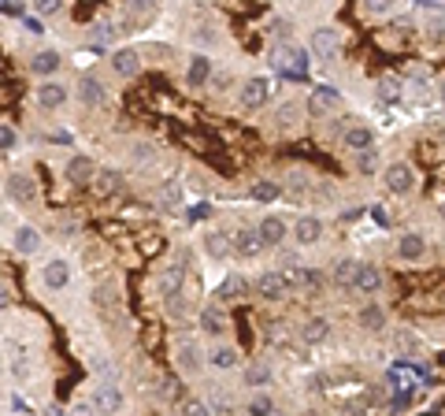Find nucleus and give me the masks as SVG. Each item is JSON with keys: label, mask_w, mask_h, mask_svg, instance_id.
Returning a JSON list of instances; mask_svg holds the SVG:
<instances>
[{"label": "nucleus", "mask_w": 445, "mask_h": 416, "mask_svg": "<svg viewBox=\"0 0 445 416\" xmlns=\"http://www.w3.org/2000/svg\"><path fill=\"white\" fill-rule=\"evenodd\" d=\"M338 45H342V38H338V30H334V26L312 30V52H316L319 60H330L334 52H338Z\"/></svg>", "instance_id": "obj_1"}, {"label": "nucleus", "mask_w": 445, "mask_h": 416, "mask_svg": "<svg viewBox=\"0 0 445 416\" xmlns=\"http://www.w3.org/2000/svg\"><path fill=\"white\" fill-rule=\"evenodd\" d=\"M182 283H186V257H178L175 264L164 268V275H160V290H164V297H175L182 290Z\"/></svg>", "instance_id": "obj_2"}, {"label": "nucleus", "mask_w": 445, "mask_h": 416, "mask_svg": "<svg viewBox=\"0 0 445 416\" xmlns=\"http://www.w3.org/2000/svg\"><path fill=\"white\" fill-rule=\"evenodd\" d=\"M386 186L394 190V194H408V190L416 186V175H412L408 164H389L386 167Z\"/></svg>", "instance_id": "obj_3"}, {"label": "nucleus", "mask_w": 445, "mask_h": 416, "mask_svg": "<svg viewBox=\"0 0 445 416\" xmlns=\"http://www.w3.org/2000/svg\"><path fill=\"white\" fill-rule=\"evenodd\" d=\"M342 108V93L330 90V86H319L312 93V115H327V112H338Z\"/></svg>", "instance_id": "obj_4"}, {"label": "nucleus", "mask_w": 445, "mask_h": 416, "mask_svg": "<svg viewBox=\"0 0 445 416\" xmlns=\"http://www.w3.org/2000/svg\"><path fill=\"white\" fill-rule=\"evenodd\" d=\"M8 194H12V201H19V205H30V201L37 197V186L30 175H12L8 178Z\"/></svg>", "instance_id": "obj_5"}, {"label": "nucleus", "mask_w": 445, "mask_h": 416, "mask_svg": "<svg viewBox=\"0 0 445 416\" xmlns=\"http://www.w3.org/2000/svg\"><path fill=\"white\" fill-rule=\"evenodd\" d=\"M353 286H356V290H364V294H375L378 286H383V272L371 268V264H356Z\"/></svg>", "instance_id": "obj_6"}, {"label": "nucleus", "mask_w": 445, "mask_h": 416, "mask_svg": "<svg viewBox=\"0 0 445 416\" xmlns=\"http://www.w3.org/2000/svg\"><path fill=\"white\" fill-rule=\"evenodd\" d=\"M41 279H45L49 290H63L71 279V268H67V260H49L45 264V272H41Z\"/></svg>", "instance_id": "obj_7"}, {"label": "nucleus", "mask_w": 445, "mask_h": 416, "mask_svg": "<svg viewBox=\"0 0 445 416\" xmlns=\"http://www.w3.org/2000/svg\"><path fill=\"white\" fill-rule=\"evenodd\" d=\"M78 101L90 104V108H96V104H104V82L93 78V74H85V78L78 82Z\"/></svg>", "instance_id": "obj_8"}, {"label": "nucleus", "mask_w": 445, "mask_h": 416, "mask_svg": "<svg viewBox=\"0 0 445 416\" xmlns=\"http://www.w3.org/2000/svg\"><path fill=\"white\" fill-rule=\"evenodd\" d=\"M260 242L264 245H282V238H286V223H282L278 216H264V223L256 227Z\"/></svg>", "instance_id": "obj_9"}, {"label": "nucleus", "mask_w": 445, "mask_h": 416, "mask_svg": "<svg viewBox=\"0 0 445 416\" xmlns=\"http://www.w3.org/2000/svg\"><path fill=\"white\" fill-rule=\"evenodd\" d=\"M260 249H264V242H260V234L256 231H237L234 234V253H237V257H256V253Z\"/></svg>", "instance_id": "obj_10"}, {"label": "nucleus", "mask_w": 445, "mask_h": 416, "mask_svg": "<svg viewBox=\"0 0 445 416\" xmlns=\"http://www.w3.org/2000/svg\"><path fill=\"white\" fill-rule=\"evenodd\" d=\"M256 290H260V297H267V301H278V297L286 294V283H282L278 272H267L256 279Z\"/></svg>", "instance_id": "obj_11"}, {"label": "nucleus", "mask_w": 445, "mask_h": 416, "mask_svg": "<svg viewBox=\"0 0 445 416\" xmlns=\"http://www.w3.org/2000/svg\"><path fill=\"white\" fill-rule=\"evenodd\" d=\"M67 178H71V183H90V178H96V164L90 156H71Z\"/></svg>", "instance_id": "obj_12"}, {"label": "nucleus", "mask_w": 445, "mask_h": 416, "mask_svg": "<svg viewBox=\"0 0 445 416\" xmlns=\"http://www.w3.org/2000/svg\"><path fill=\"white\" fill-rule=\"evenodd\" d=\"M293 234H297V242H301V245H312V242H319L323 223H319L316 216H301V219H297V227H293Z\"/></svg>", "instance_id": "obj_13"}, {"label": "nucleus", "mask_w": 445, "mask_h": 416, "mask_svg": "<svg viewBox=\"0 0 445 416\" xmlns=\"http://www.w3.org/2000/svg\"><path fill=\"white\" fill-rule=\"evenodd\" d=\"M37 101L45 104V108H63V104H67V86H60V82H45V86L37 90Z\"/></svg>", "instance_id": "obj_14"}, {"label": "nucleus", "mask_w": 445, "mask_h": 416, "mask_svg": "<svg viewBox=\"0 0 445 416\" xmlns=\"http://www.w3.org/2000/svg\"><path fill=\"white\" fill-rule=\"evenodd\" d=\"M264 101H267V78L245 82V90H242V104H245V108H260Z\"/></svg>", "instance_id": "obj_15"}, {"label": "nucleus", "mask_w": 445, "mask_h": 416, "mask_svg": "<svg viewBox=\"0 0 445 416\" xmlns=\"http://www.w3.org/2000/svg\"><path fill=\"white\" fill-rule=\"evenodd\" d=\"M12 245H15V253H23V257H30V253H37L41 234H37L34 227H19V231H15V238H12Z\"/></svg>", "instance_id": "obj_16"}, {"label": "nucleus", "mask_w": 445, "mask_h": 416, "mask_svg": "<svg viewBox=\"0 0 445 416\" xmlns=\"http://www.w3.org/2000/svg\"><path fill=\"white\" fill-rule=\"evenodd\" d=\"M115 71L119 74H123V78H134V74L141 71V56H137V52L134 49H123V52H115Z\"/></svg>", "instance_id": "obj_17"}, {"label": "nucleus", "mask_w": 445, "mask_h": 416, "mask_svg": "<svg viewBox=\"0 0 445 416\" xmlns=\"http://www.w3.org/2000/svg\"><path fill=\"white\" fill-rule=\"evenodd\" d=\"M278 67L301 74V71L308 67V52H305V49H282V52H278Z\"/></svg>", "instance_id": "obj_18"}, {"label": "nucleus", "mask_w": 445, "mask_h": 416, "mask_svg": "<svg viewBox=\"0 0 445 416\" xmlns=\"http://www.w3.org/2000/svg\"><path fill=\"white\" fill-rule=\"evenodd\" d=\"M301 112H305V108H301L297 101H286V104H282V108L275 112V123H278V131H293V126L301 123Z\"/></svg>", "instance_id": "obj_19"}, {"label": "nucleus", "mask_w": 445, "mask_h": 416, "mask_svg": "<svg viewBox=\"0 0 445 416\" xmlns=\"http://www.w3.org/2000/svg\"><path fill=\"white\" fill-rule=\"evenodd\" d=\"M93 405H96V409H101V413L108 416V413H115L119 405H123V394H119L115 387H96V398H93Z\"/></svg>", "instance_id": "obj_20"}, {"label": "nucleus", "mask_w": 445, "mask_h": 416, "mask_svg": "<svg viewBox=\"0 0 445 416\" xmlns=\"http://www.w3.org/2000/svg\"><path fill=\"white\" fill-rule=\"evenodd\" d=\"M178 365H182V372H197V368L204 365L197 342H182V346H178Z\"/></svg>", "instance_id": "obj_21"}, {"label": "nucleus", "mask_w": 445, "mask_h": 416, "mask_svg": "<svg viewBox=\"0 0 445 416\" xmlns=\"http://www.w3.org/2000/svg\"><path fill=\"white\" fill-rule=\"evenodd\" d=\"M245 290H249V283L242 279V275H226L223 286H219V297L223 301H237V297H245Z\"/></svg>", "instance_id": "obj_22"}, {"label": "nucleus", "mask_w": 445, "mask_h": 416, "mask_svg": "<svg viewBox=\"0 0 445 416\" xmlns=\"http://www.w3.org/2000/svg\"><path fill=\"white\" fill-rule=\"evenodd\" d=\"M201 327L208 331V335H219V331L226 327L223 308H219V305H208V308H204V313H201Z\"/></svg>", "instance_id": "obj_23"}, {"label": "nucleus", "mask_w": 445, "mask_h": 416, "mask_svg": "<svg viewBox=\"0 0 445 416\" xmlns=\"http://www.w3.org/2000/svg\"><path fill=\"white\" fill-rule=\"evenodd\" d=\"M330 335V324H327V319H308V324L305 327H301V338H305V342H312V346H316V342H323V338H327Z\"/></svg>", "instance_id": "obj_24"}, {"label": "nucleus", "mask_w": 445, "mask_h": 416, "mask_svg": "<svg viewBox=\"0 0 445 416\" xmlns=\"http://www.w3.org/2000/svg\"><path fill=\"white\" fill-rule=\"evenodd\" d=\"M56 67H60V52H52V49L37 52V56L30 60V71H34V74H52Z\"/></svg>", "instance_id": "obj_25"}, {"label": "nucleus", "mask_w": 445, "mask_h": 416, "mask_svg": "<svg viewBox=\"0 0 445 416\" xmlns=\"http://www.w3.org/2000/svg\"><path fill=\"white\" fill-rule=\"evenodd\" d=\"M423 249H427V245H423L419 234H405V238H401V245H397L401 260H419V257H423Z\"/></svg>", "instance_id": "obj_26"}, {"label": "nucleus", "mask_w": 445, "mask_h": 416, "mask_svg": "<svg viewBox=\"0 0 445 416\" xmlns=\"http://www.w3.org/2000/svg\"><path fill=\"white\" fill-rule=\"evenodd\" d=\"M208 74H212L208 56H193V60H190V71H186L190 86H201V82H208Z\"/></svg>", "instance_id": "obj_27"}, {"label": "nucleus", "mask_w": 445, "mask_h": 416, "mask_svg": "<svg viewBox=\"0 0 445 416\" xmlns=\"http://www.w3.org/2000/svg\"><path fill=\"white\" fill-rule=\"evenodd\" d=\"M360 324L367 327V331H383V324H386V316H383V308H375V305H367L364 313H360Z\"/></svg>", "instance_id": "obj_28"}, {"label": "nucleus", "mask_w": 445, "mask_h": 416, "mask_svg": "<svg viewBox=\"0 0 445 416\" xmlns=\"http://www.w3.org/2000/svg\"><path fill=\"white\" fill-rule=\"evenodd\" d=\"M353 275H356V264L353 260H338V264H334V283H338V286H349Z\"/></svg>", "instance_id": "obj_29"}, {"label": "nucleus", "mask_w": 445, "mask_h": 416, "mask_svg": "<svg viewBox=\"0 0 445 416\" xmlns=\"http://www.w3.org/2000/svg\"><path fill=\"white\" fill-rule=\"evenodd\" d=\"M119 186H123V178H119L115 172H104L101 178H96V194H104V197H108V194H115Z\"/></svg>", "instance_id": "obj_30"}, {"label": "nucleus", "mask_w": 445, "mask_h": 416, "mask_svg": "<svg viewBox=\"0 0 445 416\" xmlns=\"http://www.w3.org/2000/svg\"><path fill=\"white\" fill-rule=\"evenodd\" d=\"M234 360H237V353H234L230 346H219V349L212 353V365H215V368H234Z\"/></svg>", "instance_id": "obj_31"}, {"label": "nucleus", "mask_w": 445, "mask_h": 416, "mask_svg": "<svg viewBox=\"0 0 445 416\" xmlns=\"http://www.w3.org/2000/svg\"><path fill=\"white\" fill-rule=\"evenodd\" d=\"M345 145L349 149H367L371 145V131H349L345 134Z\"/></svg>", "instance_id": "obj_32"}, {"label": "nucleus", "mask_w": 445, "mask_h": 416, "mask_svg": "<svg viewBox=\"0 0 445 416\" xmlns=\"http://www.w3.org/2000/svg\"><path fill=\"white\" fill-rule=\"evenodd\" d=\"M208 253L212 257H226V253H230V245H226L223 234H208Z\"/></svg>", "instance_id": "obj_33"}, {"label": "nucleus", "mask_w": 445, "mask_h": 416, "mask_svg": "<svg viewBox=\"0 0 445 416\" xmlns=\"http://www.w3.org/2000/svg\"><path fill=\"white\" fill-rule=\"evenodd\" d=\"M253 197H256V201H275V197H278V186H275V183H260V186L253 190Z\"/></svg>", "instance_id": "obj_34"}, {"label": "nucleus", "mask_w": 445, "mask_h": 416, "mask_svg": "<svg viewBox=\"0 0 445 416\" xmlns=\"http://www.w3.org/2000/svg\"><path fill=\"white\" fill-rule=\"evenodd\" d=\"M267 379H271V372H267L264 365H253V368H249V383H253V387H264Z\"/></svg>", "instance_id": "obj_35"}, {"label": "nucleus", "mask_w": 445, "mask_h": 416, "mask_svg": "<svg viewBox=\"0 0 445 416\" xmlns=\"http://www.w3.org/2000/svg\"><path fill=\"white\" fill-rule=\"evenodd\" d=\"M182 416H212V413H208V405H204V401H186V405H182Z\"/></svg>", "instance_id": "obj_36"}, {"label": "nucleus", "mask_w": 445, "mask_h": 416, "mask_svg": "<svg viewBox=\"0 0 445 416\" xmlns=\"http://www.w3.org/2000/svg\"><path fill=\"white\" fill-rule=\"evenodd\" d=\"M249 413H253V416H271V401L260 394V398H253V405H249Z\"/></svg>", "instance_id": "obj_37"}, {"label": "nucleus", "mask_w": 445, "mask_h": 416, "mask_svg": "<svg viewBox=\"0 0 445 416\" xmlns=\"http://www.w3.org/2000/svg\"><path fill=\"white\" fill-rule=\"evenodd\" d=\"M160 394H164V398L171 401V398H178V394H182V387H178V383H175V379H167V383H164V387H160Z\"/></svg>", "instance_id": "obj_38"}, {"label": "nucleus", "mask_w": 445, "mask_h": 416, "mask_svg": "<svg viewBox=\"0 0 445 416\" xmlns=\"http://www.w3.org/2000/svg\"><path fill=\"white\" fill-rule=\"evenodd\" d=\"M15 145V131L12 126H0V149H12Z\"/></svg>", "instance_id": "obj_39"}, {"label": "nucleus", "mask_w": 445, "mask_h": 416, "mask_svg": "<svg viewBox=\"0 0 445 416\" xmlns=\"http://www.w3.org/2000/svg\"><path fill=\"white\" fill-rule=\"evenodd\" d=\"M364 12L367 15H383V12H389V4L386 0H371V4H364Z\"/></svg>", "instance_id": "obj_40"}, {"label": "nucleus", "mask_w": 445, "mask_h": 416, "mask_svg": "<svg viewBox=\"0 0 445 416\" xmlns=\"http://www.w3.org/2000/svg\"><path fill=\"white\" fill-rule=\"evenodd\" d=\"M37 12H41V15H56V12H60V4H56V0H41Z\"/></svg>", "instance_id": "obj_41"}, {"label": "nucleus", "mask_w": 445, "mask_h": 416, "mask_svg": "<svg viewBox=\"0 0 445 416\" xmlns=\"http://www.w3.org/2000/svg\"><path fill=\"white\" fill-rule=\"evenodd\" d=\"M8 305H12V286L0 283V308H8Z\"/></svg>", "instance_id": "obj_42"}, {"label": "nucleus", "mask_w": 445, "mask_h": 416, "mask_svg": "<svg viewBox=\"0 0 445 416\" xmlns=\"http://www.w3.org/2000/svg\"><path fill=\"white\" fill-rule=\"evenodd\" d=\"M164 197L171 201V205H178V197H182V190H178V183H171V186L164 190Z\"/></svg>", "instance_id": "obj_43"}, {"label": "nucleus", "mask_w": 445, "mask_h": 416, "mask_svg": "<svg viewBox=\"0 0 445 416\" xmlns=\"http://www.w3.org/2000/svg\"><path fill=\"white\" fill-rule=\"evenodd\" d=\"M197 41H201V45H212V41H215V34H212L208 26H201V30H197Z\"/></svg>", "instance_id": "obj_44"}, {"label": "nucleus", "mask_w": 445, "mask_h": 416, "mask_svg": "<svg viewBox=\"0 0 445 416\" xmlns=\"http://www.w3.org/2000/svg\"><path fill=\"white\" fill-rule=\"evenodd\" d=\"M371 167H375V153H364L360 156V172H371Z\"/></svg>", "instance_id": "obj_45"}, {"label": "nucleus", "mask_w": 445, "mask_h": 416, "mask_svg": "<svg viewBox=\"0 0 445 416\" xmlns=\"http://www.w3.org/2000/svg\"><path fill=\"white\" fill-rule=\"evenodd\" d=\"M204 216H208V208H204V205H197V208H190V219H204Z\"/></svg>", "instance_id": "obj_46"}, {"label": "nucleus", "mask_w": 445, "mask_h": 416, "mask_svg": "<svg viewBox=\"0 0 445 416\" xmlns=\"http://www.w3.org/2000/svg\"><path fill=\"white\" fill-rule=\"evenodd\" d=\"M74 416H93V409H90V405H78V409H74Z\"/></svg>", "instance_id": "obj_47"}, {"label": "nucleus", "mask_w": 445, "mask_h": 416, "mask_svg": "<svg viewBox=\"0 0 445 416\" xmlns=\"http://www.w3.org/2000/svg\"><path fill=\"white\" fill-rule=\"evenodd\" d=\"M442 216H445V205H442Z\"/></svg>", "instance_id": "obj_48"}, {"label": "nucleus", "mask_w": 445, "mask_h": 416, "mask_svg": "<svg viewBox=\"0 0 445 416\" xmlns=\"http://www.w3.org/2000/svg\"><path fill=\"white\" fill-rule=\"evenodd\" d=\"M442 97H445V90H442Z\"/></svg>", "instance_id": "obj_49"}]
</instances>
